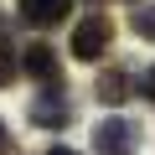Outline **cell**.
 I'll return each mask as SVG.
<instances>
[{
    "mask_svg": "<svg viewBox=\"0 0 155 155\" xmlns=\"http://www.w3.org/2000/svg\"><path fill=\"white\" fill-rule=\"evenodd\" d=\"M109 41H114V21L98 11V16H83L78 21V31H72V57L78 62H98L104 52H109Z\"/></svg>",
    "mask_w": 155,
    "mask_h": 155,
    "instance_id": "1",
    "label": "cell"
},
{
    "mask_svg": "<svg viewBox=\"0 0 155 155\" xmlns=\"http://www.w3.org/2000/svg\"><path fill=\"white\" fill-rule=\"evenodd\" d=\"M93 150H98V155H134V150H140V129H134L129 119H104V124L93 129Z\"/></svg>",
    "mask_w": 155,
    "mask_h": 155,
    "instance_id": "2",
    "label": "cell"
},
{
    "mask_svg": "<svg viewBox=\"0 0 155 155\" xmlns=\"http://www.w3.org/2000/svg\"><path fill=\"white\" fill-rule=\"evenodd\" d=\"M67 119H72V98H67V93L47 88L41 98H31V124H41V129H62Z\"/></svg>",
    "mask_w": 155,
    "mask_h": 155,
    "instance_id": "3",
    "label": "cell"
},
{
    "mask_svg": "<svg viewBox=\"0 0 155 155\" xmlns=\"http://www.w3.org/2000/svg\"><path fill=\"white\" fill-rule=\"evenodd\" d=\"M21 72H26V78H36V83H57L62 62H57V52H52L47 41H36V47H26V52H21Z\"/></svg>",
    "mask_w": 155,
    "mask_h": 155,
    "instance_id": "4",
    "label": "cell"
},
{
    "mask_svg": "<svg viewBox=\"0 0 155 155\" xmlns=\"http://www.w3.org/2000/svg\"><path fill=\"white\" fill-rule=\"evenodd\" d=\"M72 11V0H21V21L26 26H57Z\"/></svg>",
    "mask_w": 155,
    "mask_h": 155,
    "instance_id": "5",
    "label": "cell"
},
{
    "mask_svg": "<svg viewBox=\"0 0 155 155\" xmlns=\"http://www.w3.org/2000/svg\"><path fill=\"white\" fill-rule=\"evenodd\" d=\"M98 104H124L129 93H134V83H129V72L124 67H109V72H98Z\"/></svg>",
    "mask_w": 155,
    "mask_h": 155,
    "instance_id": "6",
    "label": "cell"
},
{
    "mask_svg": "<svg viewBox=\"0 0 155 155\" xmlns=\"http://www.w3.org/2000/svg\"><path fill=\"white\" fill-rule=\"evenodd\" d=\"M129 26H134V31H140L145 41H155V5H145V11H134V16H129Z\"/></svg>",
    "mask_w": 155,
    "mask_h": 155,
    "instance_id": "7",
    "label": "cell"
},
{
    "mask_svg": "<svg viewBox=\"0 0 155 155\" xmlns=\"http://www.w3.org/2000/svg\"><path fill=\"white\" fill-rule=\"evenodd\" d=\"M16 72H21V57H16V52H11L5 41H0V83H11Z\"/></svg>",
    "mask_w": 155,
    "mask_h": 155,
    "instance_id": "8",
    "label": "cell"
},
{
    "mask_svg": "<svg viewBox=\"0 0 155 155\" xmlns=\"http://www.w3.org/2000/svg\"><path fill=\"white\" fill-rule=\"evenodd\" d=\"M140 93H145V98H155V67H145V78H140Z\"/></svg>",
    "mask_w": 155,
    "mask_h": 155,
    "instance_id": "9",
    "label": "cell"
},
{
    "mask_svg": "<svg viewBox=\"0 0 155 155\" xmlns=\"http://www.w3.org/2000/svg\"><path fill=\"white\" fill-rule=\"evenodd\" d=\"M0 155H11V134H5V124H0Z\"/></svg>",
    "mask_w": 155,
    "mask_h": 155,
    "instance_id": "10",
    "label": "cell"
},
{
    "mask_svg": "<svg viewBox=\"0 0 155 155\" xmlns=\"http://www.w3.org/2000/svg\"><path fill=\"white\" fill-rule=\"evenodd\" d=\"M47 155H78V150H67V145H52V150H47Z\"/></svg>",
    "mask_w": 155,
    "mask_h": 155,
    "instance_id": "11",
    "label": "cell"
}]
</instances>
